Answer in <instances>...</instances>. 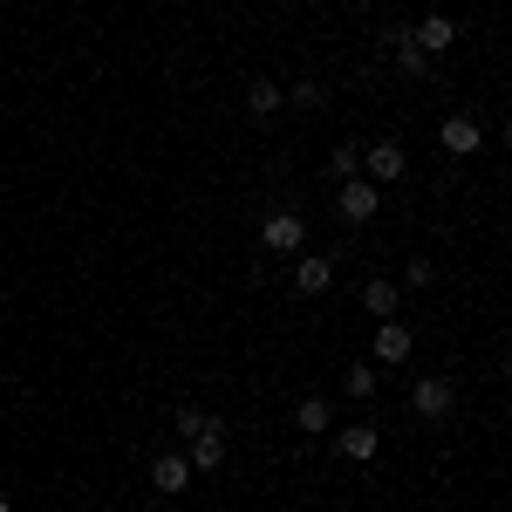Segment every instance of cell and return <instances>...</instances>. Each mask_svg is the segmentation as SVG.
Masks as SVG:
<instances>
[{
  "label": "cell",
  "instance_id": "cell-1",
  "mask_svg": "<svg viewBox=\"0 0 512 512\" xmlns=\"http://www.w3.org/2000/svg\"><path fill=\"white\" fill-rule=\"evenodd\" d=\"M335 205H342V219L362 226V219L383 212V185H369V178H342V198H335Z\"/></svg>",
  "mask_w": 512,
  "mask_h": 512
},
{
  "label": "cell",
  "instance_id": "cell-2",
  "mask_svg": "<svg viewBox=\"0 0 512 512\" xmlns=\"http://www.w3.org/2000/svg\"><path fill=\"white\" fill-rule=\"evenodd\" d=\"M410 410H417L424 424H444V417H451V383H444V376H417V390H410Z\"/></svg>",
  "mask_w": 512,
  "mask_h": 512
},
{
  "label": "cell",
  "instance_id": "cell-3",
  "mask_svg": "<svg viewBox=\"0 0 512 512\" xmlns=\"http://www.w3.org/2000/svg\"><path fill=\"white\" fill-rule=\"evenodd\" d=\"M192 465H185V451H158V458H151V485H158L164 499H178V492H185V485H192Z\"/></svg>",
  "mask_w": 512,
  "mask_h": 512
},
{
  "label": "cell",
  "instance_id": "cell-4",
  "mask_svg": "<svg viewBox=\"0 0 512 512\" xmlns=\"http://www.w3.org/2000/svg\"><path fill=\"white\" fill-rule=\"evenodd\" d=\"M362 171H369V185H390V178L410 171V158H403V144H369L362 151Z\"/></svg>",
  "mask_w": 512,
  "mask_h": 512
},
{
  "label": "cell",
  "instance_id": "cell-5",
  "mask_svg": "<svg viewBox=\"0 0 512 512\" xmlns=\"http://www.w3.org/2000/svg\"><path fill=\"white\" fill-rule=\"evenodd\" d=\"M437 144H444L451 158H472L478 144H485V130H478L472 117H444V130H437Z\"/></svg>",
  "mask_w": 512,
  "mask_h": 512
},
{
  "label": "cell",
  "instance_id": "cell-6",
  "mask_svg": "<svg viewBox=\"0 0 512 512\" xmlns=\"http://www.w3.org/2000/svg\"><path fill=\"white\" fill-rule=\"evenodd\" d=\"M376 444H383L376 424H342V437H335V451H342L349 465H369V458H376Z\"/></svg>",
  "mask_w": 512,
  "mask_h": 512
},
{
  "label": "cell",
  "instance_id": "cell-7",
  "mask_svg": "<svg viewBox=\"0 0 512 512\" xmlns=\"http://www.w3.org/2000/svg\"><path fill=\"white\" fill-rule=\"evenodd\" d=\"M410 41H417V48H424V55L437 62V55H444V48L458 41V28H451V14H424V21H417V35H410Z\"/></svg>",
  "mask_w": 512,
  "mask_h": 512
},
{
  "label": "cell",
  "instance_id": "cell-8",
  "mask_svg": "<svg viewBox=\"0 0 512 512\" xmlns=\"http://www.w3.org/2000/svg\"><path fill=\"white\" fill-rule=\"evenodd\" d=\"M410 349H417V335L403 321H383L376 328V362H410Z\"/></svg>",
  "mask_w": 512,
  "mask_h": 512
},
{
  "label": "cell",
  "instance_id": "cell-9",
  "mask_svg": "<svg viewBox=\"0 0 512 512\" xmlns=\"http://www.w3.org/2000/svg\"><path fill=\"white\" fill-rule=\"evenodd\" d=\"M260 239H267V253H301V239H308V233H301V219H294V212H274Z\"/></svg>",
  "mask_w": 512,
  "mask_h": 512
},
{
  "label": "cell",
  "instance_id": "cell-10",
  "mask_svg": "<svg viewBox=\"0 0 512 512\" xmlns=\"http://www.w3.org/2000/svg\"><path fill=\"white\" fill-rule=\"evenodd\" d=\"M294 287L315 301V294H328L335 287V260H294Z\"/></svg>",
  "mask_w": 512,
  "mask_h": 512
},
{
  "label": "cell",
  "instance_id": "cell-11",
  "mask_svg": "<svg viewBox=\"0 0 512 512\" xmlns=\"http://www.w3.org/2000/svg\"><path fill=\"white\" fill-rule=\"evenodd\" d=\"M294 424H301V431H308V437L335 431V410H328V396H308V403H301V417H294Z\"/></svg>",
  "mask_w": 512,
  "mask_h": 512
},
{
  "label": "cell",
  "instance_id": "cell-12",
  "mask_svg": "<svg viewBox=\"0 0 512 512\" xmlns=\"http://www.w3.org/2000/svg\"><path fill=\"white\" fill-rule=\"evenodd\" d=\"M246 103H253V117H274L280 103H287V89H280V82H267V76H260V82H253V89H246Z\"/></svg>",
  "mask_w": 512,
  "mask_h": 512
},
{
  "label": "cell",
  "instance_id": "cell-13",
  "mask_svg": "<svg viewBox=\"0 0 512 512\" xmlns=\"http://www.w3.org/2000/svg\"><path fill=\"white\" fill-rule=\"evenodd\" d=\"M362 308L369 315H396V280H369L362 287Z\"/></svg>",
  "mask_w": 512,
  "mask_h": 512
},
{
  "label": "cell",
  "instance_id": "cell-14",
  "mask_svg": "<svg viewBox=\"0 0 512 512\" xmlns=\"http://www.w3.org/2000/svg\"><path fill=\"white\" fill-rule=\"evenodd\" d=\"M396 69H403V76H424V69H431V55H424L410 35H396Z\"/></svg>",
  "mask_w": 512,
  "mask_h": 512
},
{
  "label": "cell",
  "instance_id": "cell-15",
  "mask_svg": "<svg viewBox=\"0 0 512 512\" xmlns=\"http://www.w3.org/2000/svg\"><path fill=\"white\" fill-rule=\"evenodd\" d=\"M328 171H335V178H362V151H355V144H335V151H328Z\"/></svg>",
  "mask_w": 512,
  "mask_h": 512
},
{
  "label": "cell",
  "instance_id": "cell-16",
  "mask_svg": "<svg viewBox=\"0 0 512 512\" xmlns=\"http://www.w3.org/2000/svg\"><path fill=\"white\" fill-rule=\"evenodd\" d=\"M342 390H349L355 403H362V396H376V369H369V362H355L349 376H342Z\"/></svg>",
  "mask_w": 512,
  "mask_h": 512
},
{
  "label": "cell",
  "instance_id": "cell-17",
  "mask_svg": "<svg viewBox=\"0 0 512 512\" xmlns=\"http://www.w3.org/2000/svg\"><path fill=\"white\" fill-rule=\"evenodd\" d=\"M287 103H301V110H321V103H328V96H321V82H301V89H294V96H287Z\"/></svg>",
  "mask_w": 512,
  "mask_h": 512
},
{
  "label": "cell",
  "instance_id": "cell-18",
  "mask_svg": "<svg viewBox=\"0 0 512 512\" xmlns=\"http://www.w3.org/2000/svg\"><path fill=\"white\" fill-rule=\"evenodd\" d=\"M0 512H14V506H7V499H0Z\"/></svg>",
  "mask_w": 512,
  "mask_h": 512
}]
</instances>
